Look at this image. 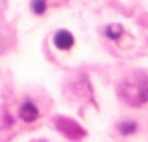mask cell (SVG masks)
<instances>
[{"instance_id": "1", "label": "cell", "mask_w": 148, "mask_h": 142, "mask_svg": "<svg viewBox=\"0 0 148 142\" xmlns=\"http://www.w3.org/2000/svg\"><path fill=\"white\" fill-rule=\"evenodd\" d=\"M120 99L131 107H141L148 103V73L135 69L127 73L116 86Z\"/></svg>"}, {"instance_id": "2", "label": "cell", "mask_w": 148, "mask_h": 142, "mask_svg": "<svg viewBox=\"0 0 148 142\" xmlns=\"http://www.w3.org/2000/svg\"><path fill=\"white\" fill-rule=\"evenodd\" d=\"M53 124L66 139L77 140V139H83V137L86 135V131L83 129V125H79L75 120H71V118H68V116H56L53 120Z\"/></svg>"}, {"instance_id": "3", "label": "cell", "mask_w": 148, "mask_h": 142, "mask_svg": "<svg viewBox=\"0 0 148 142\" xmlns=\"http://www.w3.org/2000/svg\"><path fill=\"white\" fill-rule=\"evenodd\" d=\"M53 43H54V47L60 49V51H69V49L75 45V36H73L69 30L60 28L53 34Z\"/></svg>"}, {"instance_id": "4", "label": "cell", "mask_w": 148, "mask_h": 142, "mask_svg": "<svg viewBox=\"0 0 148 142\" xmlns=\"http://www.w3.org/2000/svg\"><path fill=\"white\" fill-rule=\"evenodd\" d=\"M19 118H21L23 122H26V124H32V122H36L38 118H40V109L36 107V103L30 97H26L25 101H23L21 109H19Z\"/></svg>"}, {"instance_id": "5", "label": "cell", "mask_w": 148, "mask_h": 142, "mask_svg": "<svg viewBox=\"0 0 148 142\" xmlns=\"http://www.w3.org/2000/svg\"><path fill=\"white\" fill-rule=\"evenodd\" d=\"M103 34L109 37V39L116 41V39H118V37L124 34V26H122V24H109L107 28L103 30Z\"/></svg>"}, {"instance_id": "6", "label": "cell", "mask_w": 148, "mask_h": 142, "mask_svg": "<svg viewBox=\"0 0 148 142\" xmlns=\"http://www.w3.org/2000/svg\"><path fill=\"white\" fill-rule=\"evenodd\" d=\"M137 122H131V120H127V122H120L118 125H116V129H118V133L120 135H131V133H135L137 131Z\"/></svg>"}, {"instance_id": "7", "label": "cell", "mask_w": 148, "mask_h": 142, "mask_svg": "<svg viewBox=\"0 0 148 142\" xmlns=\"http://www.w3.org/2000/svg\"><path fill=\"white\" fill-rule=\"evenodd\" d=\"M30 10L34 15H43L47 11V0H30Z\"/></svg>"}]
</instances>
